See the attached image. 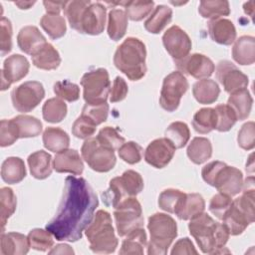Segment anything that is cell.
<instances>
[{
	"label": "cell",
	"mask_w": 255,
	"mask_h": 255,
	"mask_svg": "<svg viewBox=\"0 0 255 255\" xmlns=\"http://www.w3.org/2000/svg\"><path fill=\"white\" fill-rule=\"evenodd\" d=\"M98 205V196L86 179L68 176L58 212L46 229L56 240L76 242L93 220Z\"/></svg>",
	"instance_id": "obj_1"
},
{
	"label": "cell",
	"mask_w": 255,
	"mask_h": 255,
	"mask_svg": "<svg viewBox=\"0 0 255 255\" xmlns=\"http://www.w3.org/2000/svg\"><path fill=\"white\" fill-rule=\"evenodd\" d=\"M188 229L203 253H224L223 249L230 234L223 223L215 221L210 215L202 212L190 219Z\"/></svg>",
	"instance_id": "obj_2"
},
{
	"label": "cell",
	"mask_w": 255,
	"mask_h": 255,
	"mask_svg": "<svg viewBox=\"0 0 255 255\" xmlns=\"http://www.w3.org/2000/svg\"><path fill=\"white\" fill-rule=\"evenodd\" d=\"M145 58V45L137 38L128 37L117 48L114 64L129 80L138 81L146 72Z\"/></svg>",
	"instance_id": "obj_3"
},
{
	"label": "cell",
	"mask_w": 255,
	"mask_h": 255,
	"mask_svg": "<svg viewBox=\"0 0 255 255\" xmlns=\"http://www.w3.org/2000/svg\"><path fill=\"white\" fill-rule=\"evenodd\" d=\"M112 217L106 210H98L91 223L85 229L90 249L98 254L115 252L119 241L115 235Z\"/></svg>",
	"instance_id": "obj_4"
},
{
	"label": "cell",
	"mask_w": 255,
	"mask_h": 255,
	"mask_svg": "<svg viewBox=\"0 0 255 255\" xmlns=\"http://www.w3.org/2000/svg\"><path fill=\"white\" fill-rule=\"evenodd\" d=\"M254 187H245L243 194L232 200L222 221L229 234L236 236L243 233L248 225L254 222Z\"/></svg>",
	"instance_id": "obj_5"
},
{
	"label": "cell",
	"mask_w": 255,
	"mask_h": 255,
	"mask_svg": "<svg viewBox=\"0 0 255 255\" xmlns=\"http://www.w3.org/2000/svg\"><path fill=\"white\" fill-rule=\"evenodd\" d=\"M147 228L150 240L147 245L148 255H164L177 236L175 220L165 213H154L148 218Z\"/></svg>",
	"instance_id": "obj_6"
},
{
	"label": "cell",
	"mask_w": 255,
	"mask_h": 255,
	"mask_svg": "<svg viewBox=\"0 0 255 255\" xmlns=\"http://www.w3.org/2000/svg\"><path fill=\"white\" fill-rule=\"evenodd\" d=\"M142 189L143 179L141 175L129 169L110 181L108 190L103 193V199L107 205H112L115 208L125 199L137 195Z\"/></svg>",
	"instance_id": "obj_7"
},
{
	"label": "cell",
	"mask_w": 255,
	"mask_h": 255,
	"mask_svg": "<svg viewBox=\"0 0 255 255\" xmlns=\"http://www.w3.org/2000/svg\"><path fill=\"white\" fill-rule=\"evenodd\" d=\"M84 88V100L88 105H101L107 103L111 92L109 73L104 68L95 69L84 74L81 80Z\"/></svg>",
	"instance_id": "obj_8"
},
{
	"label": "cell",
	"mask_w": 255,
	"mask_h": 255,
	"mask_svg": "<svg viewBox=\"0 0 255 255\" xmlns=\"http://www.w3.org/2000/svg\"><path fill=\"white\" fill-rule=\"evenodd\" d=\"M82 157L97 172H108L116 165L115 151L102 145L96 137L87 138L81 148Z\"/></svg>",
	"instance_id": "obj_9"
},
{
	"label": "cell",
	"mask_w": 255,
	"mask_h": 255,
	"mask_svg": "<svg viewBox=\"0 0 255 255\" xmlns=\"http://www.w3.org/2000/svg\"><path fill=\"white\" fill-rule=\"evenodd\" d=\"M114 215L120 236H126L131 230L143 225L141 205L135 197H129L122 201L115 207Z\"/></svg>",
	"instance_id": "obj_10"
},
{
	"label": "cell",
	"mask_w": 255,
	"mask_h": 255,
	"mask_svg": "<svg viewBox=\"0 0 255 255\" xmlns=\"http://www.w3.org/2000/svg\"><path fill=\"white\" fill-rule=\"evenodd\" d=\"M188 82L183 74L179 71H174L168 74L162 82L160 91L159 104L166 112H174L179 104L181 97L188 90Z\"/></svg>",
	"instance_id": "obj_11"
},
{
	"label": "cell",
	"mask_w": 255,
	"mask_h": 255,
	"mask_svg": "<svg viewBox=\"0 0 255 255\" xmlns=\"http://www.w3.org/2000/svg\"><path fill=\"white\" fill-rule=\"evenodd\" d=\"M44 97V87L37 81L25 82L11 92L13 107L20 113L31 112L40 104Z\"/></svg>",
	"instance_id": "obj_12"
},
{
	"label": "cell",
	"mask_w": 255,
	"mask_h": 255,
	"mask_svg": "<svg viewBox=\"0 0 255 255\" xmlns=\"http://www.w3.org/2000/svg\"><path fill=\"white\" fill-rule=\"evenodd\" d=\"M216 78L223 86L225 92L230 95L246 89L249 83L248 77L233 63L227 60H223L218 63L216 67Z\"/></svg>",
	"instance_id": "obj_13"
},
{
	"label": "cell",
	"mask_w": 255,
	"mask_h": 255,
	"mask_svg": "<svg viewBox=\"0 0 255 255\" xmlns=\"http://www.w3.org/2000/svg\"><path fill=\"white\" fill-rule=\"evenodd\" d=\"M211 186L220 193L230 197L235 196L243 188V174L238 168L224 163L214 176Z\"/></svg>",
	"instance_id": "obj_14"
},
{
	"label": "cell",
	"mask_w": 255,
	"mask_h": 255,
	"mask_svg": "<svg viewBox=\"0 0 255 255\" xmlns=\"http://www.w3.org/2000/svg\"><path fill=\"white\" fill-rule=\"evenodd\" d=\"M162 43L167 53L174 61L181 60L188 56L192 46L187 33L176 25L171 26L164 32Z\"/></svg>",
	"instance_id": "obj_15"
},
{
	"label": "cell",
	"mask_w": 255,
	"mask_h": 255,
	"mask_svg": "<svg viewBox=\"0 0 255 255\" xmlns=\"http://www.w3.org/2000/svg\"><path fill=\"white\" fill-rule=\"evenodd\" d=\"M174 63L181 74L189 75L195 79H207L215 70L213 62L207 56L198 53L188 55L181 60L174 61Z\"/></svg>",
	"instance_id": "obj_16"
},
{
	"label": "cell",
	"mask_w": 255,
	"mask_h": 255,
	"mask_svg": "<svg viewBox=\"0 0 255 255\" xmlns=\"http://www.w3.org/2000/svg\"><path fill=\"white\" fill-rule=\"evenodd\" d=\"M30 64L26 57L20 54L9 56L1 71V91L7 90L11 84L22 80L29 72Z\"/></svg>",
	"instance_id": "obj_17"
},
{
	"label": "cell",
	"mask_w": 255,
	"mask_h": 255,
	"mask_svg": "<svg viewBox=\"0 0 255 255\" xmlns=\"http://www.w3.org/2000/svg\"><path fill=\"white\" fill-rule=\"evenodd\" d=\"M175 147L166 137L152 140L144 150L145 161L155 168L165 167L172 159Z\"/></svg>",
	"instance_id": "obj_18"
},
{
	"label": "cell",
	"mask_w": 255,
	"mask_h": 255,
	"mask_svg": "<svg viewBox=\"0 0 255 255\" xmlns=\"http://www.w3.org/2000/svg\"><path fill=\"white\" fill-rule=\"evenodd\" d=\"M106 17L107 8L105 5L99 2L91 3L82 16L79 33L93 36L100 35L105 29Z\"/></svg>",
	"instance_id": "obj_19"
},
{
	"label": "cell",
	"mask_w": 255,
	"mask_h": 255,
	"mask_svg": "<svg viewBox=\"0 0 255 255\" xmlns=\"http://www.w3.org/2000/svg\"><path fill=\"white\" fill-rule=\"evenodd\" d=\"M53 168L60 173L81 175L84 170V163L76 149L67 148L57 152L53 160Z\"/></svg>",
	"instance_id": "obj_20"
},
{
	"label": "cell",
	"mask_w": 255,
	"mask_h": 255,
	"mask_svg": "<svg viewBox=\"0 0 255 255\" xmlns=\"http://www.w3.org/2000/svg\"><path fill=\"white\" fill-rule=\"evenodd\" d=\"M210 38L221 45H231L236 40V29L234 24L225 18L210 20L207 24Z\"/></svg>",
	"instance_id": "obj_21"
},
{
	"label": "cell",
	"mask_w": 255,
	"mask_h": 255,
	"mask_svg": "<svg viewBox=\"0 0 255 255\" xmlns=\"http://www.w3.org/2000/svg\"><path fill=\"white\" fill-rule=\"evenodd\" d=\"M46 42V38L36 26L23 27L17 36V44L21 51L26 54H34Z\"/></svg>",
	"instance_id": "obj_22"
},
{
	"label": "cell",
	"mask_w": 255,
	"mask_h": 255,
	"mask_svg": "<svg viewBox=\"0 0 255 255\" xmlns=\"http://www.w3.org/2000/svg\"><path fill=\"white\" fill-rule=\"evenodd\" d=\"M31 57L33 65L41 70H56L61 64L59 52L50 43L42 45Z\"/></svg>",
	"instance_id": "obj_23"
},
{
	"label": "cell",
	"mask_w": 255,
	"mask_h": 255,
	"mask_svg": "<svg viewBox=\"0 0 255 255\" xmlns=\"http://www.w3.org/2000/svg\"><path fill=\"white\" fill-rule=\"evenodd\" d=\"M28 237L18 232L1 233V249L3 255H25L29 251Z\"/></svg>",
	"instance_id": "obj_24"
},
{
	"label": "cell",
	"mask_w": 255,
	"mask_h": 255,
	"mask_svg": "<svg viewBox=\"0 0 255 255\" xmlns=\"http://www.w3.org/2000/svg\"><path fill=\"white\" fill-rule=\"evenodd\" d=\"M232 58L239 65H252L255 62V39L253 36H241L235 40Z\"/></svg>",
	"instance_id": "obj_25"
},
{
	"label": "cell",
	"mask_w": 255,
	"mask_h": 255,
	"mask_svg": "<svg viewBox=\"0 0 255 255\" xmlns=\"http://www.w3.org/2000/svg\"><path fill=\"white\" fill-rule=\"evenodd\" d=\"M52 156L45 150H38L28 156V164L33 177L45 179L52 173Z\"/></svg>",
	"instance_id": "obj_26"
},
{
	"label": "cell",
	"mask_w": 255,
	"mask_h": 255,
	"mask_svg": "<svg viewBox=\"0 0 255 255\" xmlns=\"http://www.w3.org/2000/svg\"><path fill=\"white\" fill-rule=\"evenodd\" d=\"M205 209V201L199 193H186L175 215L181 220H190L202 213Z\"/></svg>",
	"instance_id": "obj_27"
},
{
	"label": "cell",
	"mask_w": 255,
	"mask_h": 255,
	"mask_svg": "<svg viewBox=\"0 0 255 255\" xmlns=\"http://www.w3.org/2000/svg\"><path fill=\"white\" fill-rule=\"evenodd\" d=\"M26 176V167L23 159L17 156L6 158L1 166V177L8 184L21 182Z\"/></svg>",
	"instance_id": "obj_28"
},
{
	"label": "cell",
	"mask_w": 255,
	"mask_h": 255,
	"mask_svg": "<svg viewBox=\"0 0 255 255\" xmlns=\"http://www.w3.org/2000/svg\"><path fill=\"white\" fill-rule=\"evenodd\" d=\"M192 94L199 104L209 105L218 99L220 89L214 80L201 79L193 85Z\"/></svg>",
	"instance_id": "obj_29"
},
{
	"label": "cell",
	"mask_w": 255,
	"mask_h": 255,
	"mask_svg": "<svg viewBox=\"0 0 255 255\" xmlns=\"http://www.w3.org/2000/svg\"><path fill=\"white\" fill-rule=\"evenodd\" d=\"M252 104L253 99L247 88L231 94L227 101V105L234 112L237 121H243L249 117Z\"/></svg>",
	"instance_id": "obj_30"
},
{
	"label": "cell",
	"mask_w": 255,
	"mask_h": 255,
	"mask_svg": "<svg viewBox=\"0 0 255 255\" xmlns=\"http://www.w3.org/2000/svg\"><path fill=\"white\" fill-rule=\"evenodd\" d=\"M172 10L166 5L156 6L144 22V28L151 34H158L170 22Z\"/></svg>",
	"instance_id": "obj_31"
},
{
	"label": "cell",
	"mask_w": 255,
	"mask_h": 255,
	"mask_svg": "<svg viewBox=\"0 0 255 255\" xmlns=\"http://www.w3.org/2000/svg\"><path fill=\"white\" fill-rule=\"evenodd\" d=\"M43 143L48 150L60 152L69 147L70 137L62 128L49 127L43 132Z\"/></svg>",
	"instance_id": "obj_32"
},
{
	"label": "cell",
	"mask_w": 255,
	"mask_h": 255,
	"mask_svg": "<svg viewBox=\"0 0 255 255\" xmlns=\"http://www.w3.org/2000/svg\"><path fill=\"white\" fill-rule=\"evenodd\" d=\"M187 156L195 164H201L212 155V144L206 137L196 136L187 146Z\"/></svg>",
	"instance_id": "obj_33"
},
{
	"label": "cell",
	"mask_w": 255,
	"mask_h": 255,
	"mask_svg": "<svg viewBox=\"0 0 255 255\" xmlns=\"http://www.w3.org/2000/svg\"><path fill=\"white\" fill-rule=\"evenodd\" d=\"M146 247V233L142 227H137L127 234L122 243L120 254H143Z\"/></svg>",
	"instance_id": "obj_34"
},
{
	"label": "cell",
	"mask_w": 255,
	"mask_h": 255,
	"mask_svg": "<svg viewBox=\"0 0 255 255\" xmlns=\"http://www.w3.org/2000/svg\"><path fill=\"white\" fill-rule=\"evenodd\" d=\"M128 28V16L122 9H113L109 12L108 35L114 41L121 40Z\"/></svg>",
	"instance_id": "obj_35"
},
{
	"label": "cell",
	"mask_w": 255,
	"mask_h": 255,
	"mask_svg": "<svg viewBox=\"0 0 255 255\" xmlns=\"http://www.w3.org/2000/svg\"><path fill=\"white\" fill-rule=\"evenodd\" d=\"M16 125L19 138L25 137H34L41 133L42 131V123L35 117L27 115H19L12 119Z\"/></svg>",
	"instance_id": "obj_36"
},
{
	"label": "cell",
	"mask_w": 255,
	"mask_h": 255,
	"mask_svg": "<svg viewBox=\"0 0 255 255\" xmlns=\"http://www.w3.org/2000/svg\"><path fill=\"white\" fill-rule=\"evenodd\" d=\"M199 14L206 19H218L230 14L229 2L225 0H203L198 7Z\"/></svg>",
	"instance_id": "obj_37"
},
{
	"label": "cell",
	"mask_w": 255,
	"mask_h": 255,
	"mask_svg": "<svg viewBox=\"0 0 255 255\" xmlns=\"http://www.w3.org/2000/svg\"><path fill=\"white\" fill-rule=\"evenodd\" d=\"M192 127L198 133L205 134L215 129L216 114L212 108H202L198 110L192 120Z\"/></svg>",
	"instance_id": "obj_38"
},
{
	"label": "cell",
	"mask_w": 255,
	"mask_h": 255,
	"mask_svg": "<svg viewBox=\"0 0 255 255\" xmlns=\"http://www.w3.org/2000/svg\"><path fill=\"white\" fill-rule=\"evenodd\" d=\"M42 114L46 122L52 124L60 123L67 115V105L60 98L49 99L43 105Z\"/></svg>",
	"instance_id": "obj_39"
},
{
	"label": "cell",
	"mask_w": 255,
	"mask_h": 255,
	"mask_svg": "<svg viewBox=\"0 0 255 255\" xmlns=\"http://www.w3.org/2000/svg\"><path fill=\"white\" fill-rule=\"evenodd\" d=\"M40 25L53 40L62 38L66 34V21L60 15L45 14L40 20Z\"/></svg>",
	"instance_id": "obj_40"
},
{
	"label": "cell",
	"mask_w": 255,
	"mask_h": 255,
	"mask_svg": "<svg viewBox=\"0 0 255 255\" xmlns=\"http://www.w3.org/2000/svg\"><path fill=\"white\" fill-rule=\"evenodd\" d=\"M92 2L89 0H72L66 1L64 6V14L67 17L71 28L78 31L80 30V23L82 16L86 10V8Z\"/></svg>",
	"instance_id": "obj_41"
},
{
	"label": "cell",
	"mask_w": 255,
	"mask_h": 255,
	"mask_svg": "<svg viewBox=\"0 0 255 255\" xmlns=\"http://www.w3.org/2000/svg\"><path fill=\"white\" fill-rule=\"evenodd\" d=\"M165 137L171 141L175 148H182L190 138L189 128L185 123L173 122L167 127Z\"/></svg>",
	"instance_id": "obj_42"
},
{
	"label": "cell",
	"mask_w": 255,
	"mask_h": 255,
	"mask_svg": "<svg viewBox=\"0 0 255 255\" xmlns=\"http://www.w3.org/2000/svg\"><path fill=\"white\" fill-rule=\"evenodd\" d=\"M16 205H17V200L13 190L9 187H2L0 189L1 233L4 232V228L8 218L15 212Z\"/></svg>",
	"instance_id": "obj_43"
},
{
	"label": "cell",
	"mask_w": 255,
	"mask_h": 255,
	"mask_svg": "<svg viewBox=\"0 0 255 255\" xmlns=\"http://www.w3.org/2000/svg\"><path fill=\"white\" fill-rule=\"evenodd\" d=\"M184 192L174 189V188H168L163 190L158 197V206L160 209L168 212V213H174L179 208L182 200L185 197Z\"/></svg>",
	"instance_id": "obj_44"
},
{
	"label": "cell",
	"mask_w": 255,
	"mask_h": 255,
	"mask_svg": "<svg viewBox=\"0 0 255 255\" xmlns=\"http://www.w3.org/2000/svg\"><path fill=\"white\" fill-rule=\"evenodd\" d=\"M126 8L127 16L132 21H140L152 12L154 2L153 1H128L120 2Z\"/></svg>",
	"instance_id": "obj_45"
},
{
	"label": "cell",
	"mask_w": 255,
	"mask_h": 255,
	"mask_svg": "<svg viewBox=\"0 0 255 255\" xmlns=\"http://www.w3.org/2000/svg\"><path fill=\"white\" fill-rule=\"evenodd\" d=\"M28 241L30 247L38 251H47L52 248L54 244V239L52 233H50L47 229L35 228L31 230L28 234Z\"/></svg>",
	"instance_id": "obj_46"
},
{
	"label": "cell",
	"mask_w": 255,
	"mask_h": 255,
	"mask_svg": "<svg viewBox=\"0 0 255 255\" xmlns=\"http://www.w3.org/2000/svg\"><path fill=\"white\" fill-rule=\"evenodd\" d=\"M216 114V128L218 131L224 132L231 129V128L235 125L237 119L232 111V109L228 105H217L215 108Z\"/></svg>",
	"instance_id": "obj_47"
},
{
	"label": "cell",
	"mask_w": 255,
	"mask_h": 255,
	"mask_svg": "<svg viewBox=\"0 0 255 255\" xmlns=\"http://www.w3.org/2000/svg\"><path fill=\"white\" fill-rule=\"evenodd\" d=\"M96 138L102 145L113 149L114 151L119 149L125 143V138L112 127L102 128Z\"/></svg>",
	"instance_id": "obj_48"
},
{
	"label": "cell",
	"mask_w": 255,
	"mask_h": 255,
	"mask_svg": "<svg viewBox=\"0 0 255 255\" xmlns=\"http://www.w3.org/2000/svg\"><path fill=\"white\" fill-rule=\"evenodd\" d=\"M54 93L58 98L68 102H75L80 98L79 86L67 80L56 82L54 84Z\"/></svg>",
	"instance_id": "obj_49"
},
{
	"label": "cell",
	"mask_w": 255,
	"mask_h": 255,
	"mask_svg": "<svg viewBox=\"0 0 255 255\" xmlns=\"http://www.w3.org/2000/svg\"><path fill=\"white\" fill-rule=\"evenodd\" d=\"M142 147L134 141L125 142L118 149L119 156L128 164H134L139 162L142 157Z\"/></svg>",
	"instance_id": "obj_50"
},
{
	"label": "cell",
	"mask_w": 255,
	"mask_h": 255,
	"mask_svg": "<svg viewBox=\"0 0 255 255\" xmlns=\"http://www.w3.org/2000/svg\"><path fill=\"white\" fill-rule=\"evenodd\" d=\"M82 116L87 117L96 126H99L107 121L109 115V105L107 103L101 105L86 104L82 111Z\"/></svg>",
	"instance_id": "obj_51"
},
{
	"label": "cell",
	"mask_w": 255,
	"mask_h": 255,
	"mask_svg": "<svg viewBox=\"0 0 255 255\" xmlns=\"http://www.w3.org/2000/svg\"><path fill=\"white\" fill-rule=\"evenodd\" d=\"M96 128L97 126L91 120L81 115L74 122L72 127V132L78 138L87 139L92 137V135L96 132Z\"/></svg>",
	"instance_id": "obj_52"
},
{
	"label": "cell",
	"mask_w": 255,
	"mask_h": 255,
	"mask_svg": "<svg viewBox=\"0 0 255 255\" xmlns=\"http://www.w3.org/2000/svg\"><path fill=\"white\" fill-rule=\"evenodd\" d=\"M231 203H232V199L230 196L219 192L214 196H212L209 202V211L213 215H215L216 218H218L219 220H222L225 213L229 209Z\"/></svg>",
	"instance_id": "obj_53"
},
{
	"label": "cell",
	"mask_w": 255,
	"mask_h": 255,
	"mask_svg": "<svg viewBox=\"0 0 255 255\" xmlns=\"http://www.w3.org/2000/svg\"><path fill=\"white\" fill-rule=\"evenodd\" d=\"M19 138V133L13 120H2L0 124V145H12Z\"/></svg>",
	"instance_id": "obj_54"
},
{
	"label": "cell",
	"mask_w": 255,
	"mask_h": 255,
	"mask_svg": "<svg viewBox=\"0 0 255 255\" xmlns=\"http://www.w3.org/2000/svg\"><path fill=\"white\" fill-rule=\"evenodd\" d=\"M237 142L238 145L245 149V150H251L255 146V124L254 122H247L245 123L237 136Z\"/></svg>",
	"instance_id": "obj_55"
},
{
	"label": "cell",
	"mask_w": 255,
	"mask_h": 255,
	"mask_svg": "<svg viewBox=\"0 0 255 255\" xmlns=\"http://www.w3.org/2000/svg\"><path fill=\"white\" fill-rule=\"evenodd\" d=\"M12 25L9 19L2 17L0 21V50L1 56H5L12 50Z\"/></svg>",
	"instance_id": "obj_56"
},
{
	"label": "cell",
	"mask_w": 255,
	"mask_h": 255,
	"mask_svg": "<svg viewBox=\"0 0 255 255\" xmlns=\"http://www.w3.org/2000/svg\"><path fill=\"white\" fill-rule=\"evenodd\" d=\"M128 92V88L127 82L122 77L118 76L113 82V87L110 92L111 94L110 101L112 103L121 102L127 97Z\"/></svg>",
	"instance_id": "obj_57"
},
{
	"label": "cell",
	"mask_w": 255,
	"mask_h": 255,
	"mask_svg": "<svg viewBox=\"0 0 255 255\" xmlns=\"http://www.w3.org/2000/svg\"><path fill=\"white\" fill-rule=\"evenodd\" d=\"M172 255L177 254H197V251L191 242V240L187 237L181 238L175 242L173 248L170 252Z\"/></svg>",
	"instance_id": "obj_58"
},
{
	"label": "cell",
	"mask_w": 255,
	"mask_h": 255,
	"mask_svg": "<svg viewBox=\"0 0 255 255\" xmlns=\"http://www.w3.org/2000/svg\"><path fill=\"white\" fill-rule=\"evenodd\" d=\"M47 14L59 15L62 9H64L65 2H54V1H44L43 2Z\"/></svg>",
	"instance_id": "obj_59"
},
{
	"label": "cell",
	"mask_w": 255,
	"mask_h": 255,
	"mask_svg": "<svg viewBox=\"0 0 255 255\" xmlns=\"http://www.w3.org/2000/svg\"><path fill=\"white\" fill-rule=\"evenodd\" d=\"M49 254H74V250L68 244H58L49 251Z\"/></svg>",
	"instance_id": "obj_60"
},
{
	"label": "cell",
	"mask_w": 255,
	"mask_h": 255,
	"mask_svg": "<svg viewBox=\"0 0 255 255\" xmlns=\"http://www.w3.org/2000/svg\"><path fill=\"white\" fill-rule=\"evenodd\" d=\"M15 5H17L20 9H29L31 6H33L35 4V1L31 2V1H19V2H14Z\"/></svg>",
	"instance_id": "obj_61"
},
{
	"label": "cell",
	"mask_w": 255,
	"mask_h": 255,
	"mask_svg": "<svg viewBox=\"0 0 255 255\" xmlns=\"http://www.w3.org/2000/svg\"><path fill=\"white\" fill-rule=\"evenodd\" d=\"M253 5H254V2H247L244 4V12L246 14H248L250 17L253 16V11H254V8H253Z\"/></svg>",
	"instance_id": "obj_62"
}]
</instances>
